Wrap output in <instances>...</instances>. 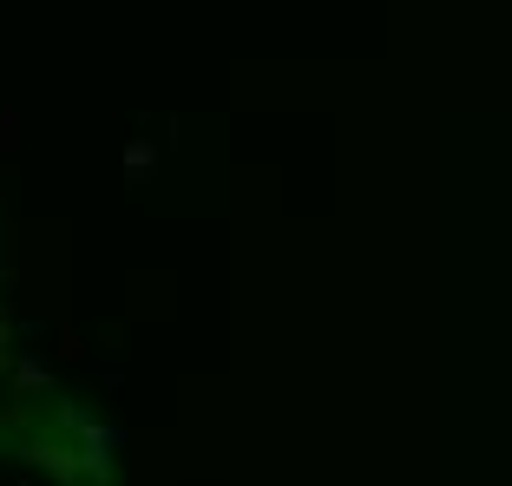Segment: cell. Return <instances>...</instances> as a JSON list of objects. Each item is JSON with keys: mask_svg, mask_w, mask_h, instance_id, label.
Returning <instances> with one entry per match:
<instances>
[{"mask_svg": "<svg viewBox=\"0 0 512 486\" xmlns=\"http://www.w3.org/2000/svg\"><path fill=\"white\" fill-rule=\"evenodd\" d=\"M27 460H33V467H46L53 480H66V486H73L79 467H86V460H79L73 447H60V441H27Z\"/></svg>", "mask_w": 512, "mask_h": 486, "instance_id": "1", "label": "cell"}, {"mask_svg": "<svg viewBox=\"0 0 512 486\" xmlns=\"http://www.w3.org/2000/svg\"><path fill=\"white\" fill-rule=\"evenodd\" d=\"M53 355H60V362H86V342H79L73 322H60V335H53Z\"/></svg>", "mask_w": 512, "mask_h": 486, "instance_id": "2", "label": "cell"}, {"mask_svg": "<svg viewBox=\"0 0 512 486\" xmlns=\"http://www.w3.org/2000/svg\"><path fill=\"white\" fill-rule=\"evenodd\" d=\"M14 388H20V395H40V388H46V368L40 362H14Z\"/></svg>", "mask_w": 512, "mask_h": 486, "instance_id": "3", "label": "cell"}, {"mask_svg": "<svg viewBox=\"0 0 512 486\" xmlns=\"http://www.w3.org/2000/svg\"><path fill=\"white\" fill-rule=\"evenodd\" d=\"M151 165H158V152H151V145H132V152H125V171H132V178H145Z\"/></svg>", "mask_w": 512, "mask_h": 486, "instance_id": "4", "label": "cell"}, {"mask_svg": "<svg viewBox=\"0 0 512 486\" xmlns=\"http://www.w3.org/2000/svg\"><path fill=\"white\" fill-rule=\"evenodd\" d=\"M7 349H14V316H7V303H0V368H14Z\"/></svg>", "mask_w": 512, "mask_h": 486, "instance_id": "5", "label": "cell"}, {"mask_svg": "<svg viewBox=\"0 0 512 486\" xmlns=\"http://www.w3.org/2000/svg\"><path fill=\"white\" fill-rule=\"evenodd\" d=\"M14 145H20V119H14V112H0V152H14Z\"/></svg>", "mask_w": 512, "mask_h": 486, "instance_id": "6", "label": "cell"}]
</instances>
